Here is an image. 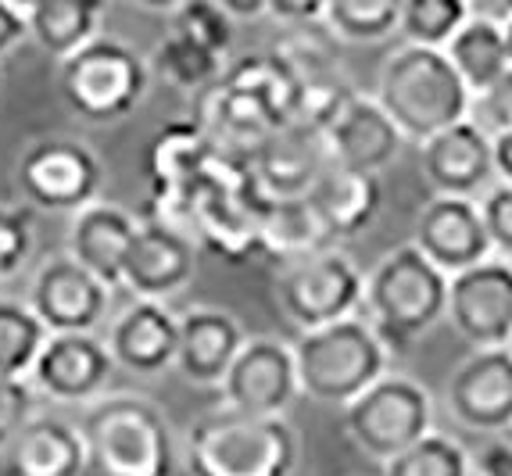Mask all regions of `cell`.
Instances as JSON below:
<instances>
[{
    "mask_svg": "<svg viewBox=\"0 0 512 476\" xmlns=\"http://www.w3.org/2000/svg\"><path fill=\"white\" fill-rule=\"evenodd\" d=\"M376 101L402 129L405 140H416L419 147L444 129L466 122L473 108V94L452 68L448 54L409 43H402L380 68Z\"/></svg>",
    "mask_w": 512,
    "mask_h": 476,
    "instance_id": "obj_1",
    "label": "cell"
},
{
    "mask_svg": "<svg viewBox=\"0 0 512 476\" xmlns=\"http://www.w3.org/2000/svg\"><path fill=\"white\" fill-rule=\"evenodd\" d=\"M79 437L90 476H172L176 441L169 419L137 394H111L83 412Z\"/></svg>",
    "mask_w": 512,
    "mask_h": 476,
    "instance_id": "obj_2",
    "label": "cell"
},
{
    "mask_svg": "<svg viewBox=\"0 0 512 476\" xmlns=\"http://www.w3.org/2000/svg\"><path fill=\"white\" fill-rule=\"evenodd\" d=\"M448 276L412 244L387 251L366 276V323L394 355L448 319Z\"/></svg>",
    "mask_w": 512,
    "mask_h": 476,
    "instance_id": "obj_3",
    "label": "cell"
},
{
    "mask_svg": "<svg viewBox=\"0 0 512 476\" xmlns=\"http://www.w3.org/2000/svg\"><path fill=\"white\" fill-rule=\"evenodd\" d=\"M391 351L376 337L362 315H351L323 330L298 333L294 340V366L298 387L316 405L348 408L387 376Z\"/></svg>",
    "mask_w": 512,
    "mask_h": 476,
    "instance_id": "obj_4",
    "label": "cell"
},
{
    "mask_svg": "<svg viewBox=\"0 0 512 476\" xmlns=\"http://www.w3.org/2000/svg\"><path fill=\"white\" fill-rule=\"evenodd\" d=\"M298 466V437L287 419H258L212 412L190 426V476H291Z\"/></svg>",
    "mask_w": 512,
    "mask_h": 476,
    "instance_id": "obj_5",
    "label": "cell"
},
{
    "mask_svg": "<svg viewBox=\"0 0 512 476\" xmlns=\"http://www.w3.org/2000/svg\"><path fill=\"white\" fill-rule=\"evenodd\" d=\"M147 83H151L147 61L115 36H97L90 47L58 65L61 101L83 122L97 126L126 119L147 97Z\"/></svg>",
    "mask_w": 512,
    "mask_h": 476,
    "instance_id": "obj_6",
    "label": "cell"
},
{
    "mask_svg": "<svg viewBox=\"0 0 512 476\" xmlns=\"http://www.w3.org/2000/svg\"><path fill=\"white\" fill-rule=\"evenodd\" d=\"M276 305L298 333L351 319L366 305V276L344 251L326 247L301 262L283 265L276 276Z\"/></svg>",
    "mask_w": 512,
    "mask_h": 476,
    "instance_id": "obj_7",
    "label": "cell"
},
{
    "mask_svg": "<svg viewBox=\"0 0 512 476\" xmlns=\"http://www.w3.org/2000/svg\"><path fill=\"white\" fill-rule=\"evenodd\" d=\"M430 423H434V405H430L423 383L398 373H387L359 401L344 408L348 437L366 459L380 462V466H387L416 441H423L430 434Z\"/></svg>",
    "mask_w": 512,
    "mask_h": 476,
    "instance_id": "obj_8",
    "label": "cell"
},
{
    "mask_svg": "<svg viewBox=\"0 0 512 476\" xmlns=\"http://www.w3.org/2000/svg\"><path fill=\"white\" fill-rule=\"evenodd\" d=\"M101 179L97 154L69 136H47L29 144L15 169L18 194L43 212H83L97 201Z\"/></svg>",
    "mask_w": 512,
    "mask_h": 476,
    "instance_id": "obj_9",
    "label": "cell"
},
{
    "mask_svg": "<svg viewBox=\"0 0 512 476\" xmlns=\"http://www.w3.org/2000/svg\"><path fill=\"white\" fill-rule=\"evenodd\" d=\"M222 401L230 412L258 419H283L298 387V366H294V348L276 337H251L240 348L237 362L222 380Z\"/></svg>",
    "mask_w": 512,
    "mask_h": 476,
    "instance_id": "obj_10",
    "label": "cell"
},
{
    "mask_svg": "<svg viewBox=\"0 0 512 476\" xmlns=\"http://www.w3.org/2000/svg\"><path fill=\"white\" fill-rule=\"evenodd\" d=\"M448 319L473 351L512 344V262L487 258L448 283Z\"/></svg>",
    "mask_w": 512,
    "mask_h": 476,
    "instance_id": "obj_11",
    "label": "cell"
},
{
    "mask_svg": "<svg viewBox=\"0 0 512 476\" xmlns=\"http://www.w3.org/2000/svg\"><path fill=\"white\" fill-rule=\"evenodd\" d=\"M29 308L51 337L54 333H94L111 308V290L72 255H54L36 272Z\"/></svg>",
    "mask_w": 512,
    "mask_h": 476,
    "instance_id": "obj_12",
    "label": "cell"
},
{
    "mask_svg": "<svg viewBox=\"0 0 512 476\" xmlns=\"http://www.w3.org/2000/svg\"><path fill=\"white\" fill-rule=\"evenodd\" d=\"M111 373L115 358L108 351V340H97L94 333H54L43 344L29 383L36 394L58 405H83L101 398Z\"/></svg>",
    "mask_w": 512,
    "mask_h": 476,
    "instance_id": "obj_13",
    "label": "cell"
},
{
    "mask_svg": "<svg viewBox=\"0 0 512 476\" xmlns=\"http://www.w3.org/2000/svg\"><path fill=\"white\" fill-rule=\"evenodd\" d=\"M412 247L430 265H437L448 280L473 269V265L487 262V258H495L480 204L466 201V197H434L419 212Z\"/></svg>",
    "mask_w": 512,
    "mask_h": 476,
    "instance_id": "obj_14",
    "label": "cell"
},
{
    "mask_svg": "<svg viewBox=\"0 0 512 476\" xmlns=\"http://www.w3.org/2000/svg\"><path fill=\"white\" fill-rule=\"evenodd\" d=\"M251 179L265 201H301L330 165L323 133L308 126H283L255 147Z\"/></svg>",
    "mask_w": 512,
    "mask_h": 476,
    "instance_id": "obj_15",
    "label": "cell"
},
{
    "mask_svg": "<svg viewBox=\"0 0 512 476\" xmlns=\"http://www.w3.org/2000/svg\"><path fill=\"white\" fill-rule=\"evenodd\" d=\"M448 408L466 430H512V348L473 351L448 380Z\"/></svg>",
    "mask_w": 512,
    "mask_h": 476,
    "instance_id": "obj_16",
    "label": "cell"
},
{
    "mask_svg": "<svg viewBox=\"0 0 512 476\" xmlns=\"http://www.w3.org/2000/svg\"><path fill=\"white\" fill-rule=\"evenodd\" d=\"M201 247L190 233L169 230L162 222H140L137 240L129 247L122 287L140 301H158L180 294L197 272Z\"/></svg>",
    "mask_w": 512,
    "mask_h": 476,
    "instance_id": "obj_17",
    "label": "cell"
},
{
    "mask_svg": "<svg viewBox=\"0 0 512 476\" xmlns=\"http://www.w3.org/2000/svg\"><path fill=\"white\" fill-rule=\"evenodd\" d=\"M402 129L380 108L376 97L351 94L337 119L323 129V144L333 169L380 176L402 151Z\"/></svg>",
    "mask_w": 512,
    "mask_h": 476,
    "instance_id": "obj_18",
    "label": "cell"
},
{
    "mask_svg": "<svg viewBox=\"0 0 512 476\" xmlns=\"http://www.w3.org/2000/svg\"><path fill=\"white\" fill-rule=\"evenodd\" d=\"M419 158H423V176L437 197L480 201V194H487L491 179H495L491 136L470 119L427 140L419 147Z\"/></svg>",
    "mask_w": 512,
    "mask_h": 476,
    "instance_id": "obj_19",
    "label": "cell"
},
{
    "mask_svg": "<svg viewBox=\"0 0 512 476\" xmlns=\"http://www.w3.org/2000/svg\"><path fill=\"white\" fill-rule=\"evenodd\" d=\"M108 351L115 369L133 376H162L169 366H176L180 319L158 301H137L111 323Z\"/></svg>",
    "mask_w": 512,
    "mask_h": 476,
    "instance_id": "obj_20",
    "label": "cell"
},
{
    "mask_svg": "<svg viewBox=\"0 0 512 476\" xmlns=\"http://www.w3.org/2000/svg\"><path fill=\"white\" fill-rule=\"evenodd\" d=\"M140 222L119 204L94 201L90 208L72 215L69 226V255L83 265L104 287H122L129 247L137 240Z\"/></svg>",
    "mask_w": 512,
    "mask_h": 476,
    "instance_id": "obj_21",
    "label": "cell"
},
{
    "mask_svg": "<svg viewBox=\"0 0 512 476\" xmlns=\"http://www.w3.org/2000/svg\"><path fill=\"white\" fill-rule=\"evenodd\" d=\"M248 344L240 323L222 308H190L180 319V351L176 369L197 387H222L226 373Z\"/></svg>",
    "mask_w": 512,
    "mask_h": 476,
    "instance_id": "obj_22",
    "label": "cell"
},
{
    "mask_svg": "<svg viewBox=\"0 0 512 476\" xmlns=\"http://www.w3.org/2000/svg\"><path fill=\"white\" fill-rule=\"evenodd\" d=\"M0 476H86L79 426L36 416L0 451Z\"/></svg>",
    "mask_w": 512,
    "mask_h": 476,
    "instance_id": "obj_23",
    "label": "cell"
},
{
    "mask_svg": "<svg viewBox=\"0 0 512 476\" xmlns=\"http://www.w3.org/2000/svg\"><path fill=\"white\" fill-rule=\"evenodd\" d=\"M316 212L323 233L333 240L359 237L369 222L380 215L384 204V187L380 176H366V172H348V169H326L319 183L308 190L305 197Z\"/></svg>",
    "mask_w": 512,
    "mask_h": 476,
    "instance_id": "obj_24",
    "label": "cell"
},
{
    "mask_svg": "<svg viewBox=\"0 0 512 476\" xmlns=\"http://www.w3.org/2000/svg\"><path fill=\"white\" fill-rule=\"evenodd\" d=\"M448 61L459 72L473 97L495 94L498 86L512 79V51L505 26L498 22L495 11H477L473 8L470 22L459 29L452 43H448Z\"/></svg>",
    "mask_w": 512,
    "mask_h": 476,
    "instance_id": "obj_25",
    "label": "cell"
},
{
    "mask_svg": "<svg viewBox=\"0 0 512 476\" xmlns=\"http://www.w3.org/2000/svg\"><path fill=\"white\" fill-rule=\"evenodd\" d=\"M22 15H26L29 40L61 65L101 36L97 29H101L104 8L97 0H36V4H22Z\"/></svg>",
    "mask_w": 512,
    "mask_h": 476,
    "instance_id": "obj_26",
    "label": "cell"
},
{
    "mask_svg": "<svg viewBox=\"0 0 512 476\" xmlns=\"http://www.w3.org/2000/svg\"><path fill=\"white\" fill-rule=\"evenodd\" d=\"M215 144L197 122H169L151 136L147 172L151 190H190L205 179Z\"/></svg>",
    "mask_w": 512,
    "mask_h": 476,
    "instance_id": "obj_27",
    "label": "cell"
},
{
    "mask_svg": "<svg viewBox=\"0 0 512 476\" xmlns=\"http://www.w3.org/2000/svg\"><path fill=\"white\" fill-rule=\"evenodd\" d=\"M330 237L319 226L312 204L301 201H265L258 212V255L273 262H301V258L326 251Z\"/></svg>",
    "mask_w": 512,
    "mask_h": 476,
    "instance_id": "obj_28",
    "label": "cell"
},
{
    "mask_svg": "<svg viewBox=\"0 0 512 476\" xmlns=\"http://www.w3.org/2000/svg\"><path fill=\"white\" fill-rule=\"evenodd\" d=\"M47 337L51 333L33 315V308L0 298V376L29 380Z\"/></svg>",
    "mask_w": 512,
    "mask_h": 476,
    "instance_id": "obj_29",
    "label": "cell"
},
{
    "mask_svg": "<svg viewBox=\"0 0 512 476\" xmlns=\"http://www.w3.org/2000/svg\"><path fill=\"white\" fill-rule=\"evenodd\" d=\"M473 8L466 0H409L402 4V40L409 47L427 51H448V43L459 36V29L470 22Z\"/></svg>",
    "mask_w": 512,
    "mask_h": 476,
    "instance_id": "obj_30",
    "label": "cell"
},
{
    "mask_svg": "<svg viewBox=\"0 0 512 476\" xmlns=\"http://www.w3.org/2000/svg\"><path fill=\"white\" fill-rule=\"evenodd\" d=\"M323 26L333 33V40L380 43L402 26V4H391V0H330Z\"/></svg>",
    "mask_w": 512,
    "mask_h": 476,
    "instance_id": "obj_31",
    "label": "cell"
},
{
    "mask_svg": "<svg viewBox=\"0 0 512 476\" xmlns=\"http://www.w3.org/2000/svg\"><path fill=\"white\" fill-rule=\"evenodd\" d=\"M151 68L176 90H208L222 79V58L201 51L183 36L169 33L158 47L151 51Z\"/></svg>",
    "mask_w": 512,
    "mask_h": 476,
    "instance_id": "obj_32",
    "label": "cell"
},
{
    "mask_svg": "<svg viewBox=\"0 0 512 476\" xmlns=\"http://www.w3.org/2000/svg\"><path fill=\"white\" fill-rule=\"evenodd\" d=\"M384 476H473V459L455 437L430 430L423 441L387 462Z\"/></svg>",
    "mask_w": 512,
    "mask_h": 476,
    "instance_id": "obj_33",
    "label": "cell"
},
{
    "mask_svg": "<svg viewBox=\"0 0 512 476\" xmlns=\"http://www.w3.org/2000/svg\"><path fill=\"white\" fill-rule=\"evenodd\" d=\"M233 22L226 15L219 0H187V4H176L172 8V33L190 40L201 51L215 54V58H226L233 47Z\"/></svg>",
    "mask_w": 512,
    "mask_h": 476,
    "instance_id": "obj_34",
    "label": "cell"
},
{
    "mask_svg": "<svg viewBox=\"0 0 512 476\" xmlns=\"http://www.w3.org/2000/svg\"><path fill=\"white\" fill-rule=\"evenodd\" d=\"M36 419V387L29 380L0 376V451Z\"/></svg>",
    "mask_w": 512,
    "mask_h": 476,
    "instance_id": "obj_35",
    "label": "cell"
},
{
    "mask_svg": "<svg viewBox=\"0 0 512 476\" xmlns=\"http://www.w3.org/2000/svg\"><path fill=\"white\" fill-rule=\"evenodd\" d=\"M33 251V222L26 208L0 204V280H8L22 269V262Z\"/></svg>",
    "mask_w": 512,
    "mask_h": 476,
    "instance_id": "obj_36",
    "label": "cell"
},
{
    "mask_svg": "<svg viewBox=\"0 0 512 476\" xmlns=\"http://www.w3.org/2000/svg\"><path fill=\"white\" fill-rule=\"evenodd\" d=\"M477 204H480V215H484L491 247H495V258H512V187L498 183Z\"/></svg>",
    "mask_w": 512,
    "mask_h": 476,
    "instance_id": "obj_37",
    "label": "cell"
},
{
    "mask_svg": "<svg viewBox=\"0 0 512 476\" xmlns=\"http://www.w3.org/2000/svg\"><path fill=\"white\" fill-rule=\"evenodd\" d=\"M326 4H308V0H269V18H276L283 29H305L323 22Z\"/></svg>",
    "mask_w": 512,
    "mask_h": 476,
    "instance_id": "obj_38",
    "label": "cell"
},
{
    "mask_svg": "<svg viewBox=\"0 0 512 476\" xmlns=\"http://www.w3.org/2000/svg\"><path fill=\"white\" fill-rule=\"evenodd\" d=\"M26 36H29V26H26V15H22V4L0 0V58L8 51H15Z\"/></svg>",
    "mask_w": 512,
    "mask_h": 476,
    "instance_id": "obj_39",
    "label": "cell"
},
{
    "mask_svg": "<svg viewBox=\"0 0 512 476\" xmlns=\"http://www.w3.org/2000/svg\"><path fill=\"white\" fill-rule=\"evenodd\" d=\"M480 476H512V444H491L477 462Z\"/></svg>",
    "mask_w": 512,
    "mask_h": 476,
    "instance_id": "obj_40",
    "label": "cell"
},
{
    "mask_svg": "<svg viewBox=\"0 0 512 476\" xmlns=\"http://www.w3.org/2000/svg\"><path fill=\"white\" fill-rule=\"evenodd\" d=\"M491 151H495V176L502 187H512V129L491 136Z\"/></svg>",
    "mask_w": 512,
    "mask_h": 476,
    "instance_id": "obj_41",
    "label": "cell"
},
{
    "mask_svg": "<svg viewBox=\"0 0 512 476\" xmlns=\"http://www.w3.org/2000/svg\"><path fill=\"white\" fill-rule=\"evenodd\" d=\"M219 4L226 8V15H230L233 22H240V18L269 15V0H251V4H244V0H219Z\"/></svg>",
    "mask_w": 512,
    "mask_h": 476,
    "instance_id": "obj_42",
    "label": "cell"
},
{
    "mask_svg": "<svg viewBox=\"0 0 512 476\" xmlns=\"http://www.w3.org/2000/svg\"><path fill=\"white\" fill-rule=\"evenodd\" d=\"M0 86H4V72H0Z\"/></svg>",
    "mask_w": 512,
    "mask_h": 476,
    "instance_id": "obj_43",
    "label": "cell"
},
{
    "mask_svg": "<svg viewBox=\"0 0 512 476\" xmlns=\"http://www.w3.org/2000/svg\"><path fill=\"white\" fill-rule=\"evenodd\" d=\"M509 348H512V344H509Z\"/></svg>",
    "mask_w": 512,
    "mask_h": 476,
    "instance_id": "obj_44",
    "label": "cell"
}]
</instances>
